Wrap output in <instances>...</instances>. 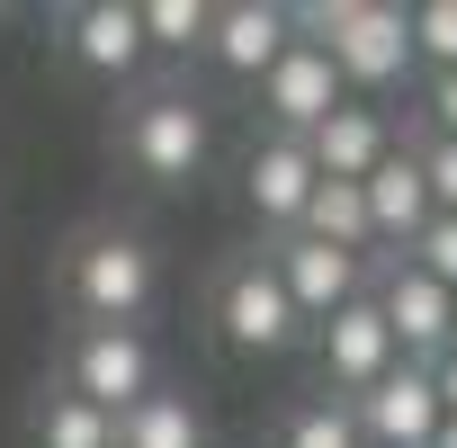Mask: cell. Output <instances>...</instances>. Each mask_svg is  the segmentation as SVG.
I'll use <instances>...</instances> for the list:
<instances>
[{"label": "cell", "instance_id": "cell-25", "mask_svg": "<svg viewBox=\"0 0 457 448\" xmlns=\"http://www.w3.org/2000/svg\"><path fill=\"white\" fill-rule=\"evenodd\" d=\"M430 386H439V412L457 421V359H439V368H430Z\"/></svg>", "mask_w": 457, "mask_h": 448}, {"label": "cell", "instance_id": "cell-10", "mask_svg": "<svg viewBox=\"0 0 457 448\" xmlns=\"http://www.w3.org/2000/svg\"><path fill=\"white\" fill-rule=\"evenodd\" d=\"M72 394L117 421L126 403L153 394V350H144L135 332H81V341H72Z\"/></svg>", "mask_w": 457, "mask_h": 448}, {"label": "cell", "instance_id": "cell-15", "mask_svg": "<svg viewBox=\"0 0 457 448\" xmlns=\"http://www.w3.org/2000/svg\"><path fill=\"white\" fill-rule=\"evenodd\" d=\"M243 188H252V215H261V224L296 234V215H305V197H314V162H305V144H296V135H270V144L252 153Z\"/></svg>", "mask_w": 457, "mask_h": 448}, {"label": "cell", "instance_id": "cell-19", "mask_svg": "<svg viewBox=\"0 0 457 448\" xmlns=\"http://www.w3.org/2000/svg\"><path fill=\"white\" fill-rule=\"evenodd\" d=\"M37 448H117V421H108L99 403H81V394H46Z\"/></svg>", "mask_w": 457, "mask_h": 448}, {"label": "cell", "instance_id": "cell-9", "mask_svg": "<svg viewBox=\"0 0 457 448\" xmlns=\"http://www.w3.org/2000/svg\"><path fill=\"white\" fill-rule=\"evenodd\" d=\"M287 46H296V10H278V0H234V10L206 19V54L234 81H261Z\"/></svg>", "mask_w": 457, "mask_h": 448}, {"label": "cell", "instance_id": "cell-27", "mask_svg": "<svg viewBox=\"0 0 457 448\" xmlns=\"http://www.w3.org/2000/svg\"><path fill=\"white\" fill-rule=\"evenodd\" d=\"M0 19H10V10H0Z\"/></svg>", "mask_w": 457, "mask_h": 448}, {"label": "cell", "instance_id": "cell-5", "mask_svg": "<svg viewBox=\"0 0 457 448\" xmlns=\"http://www.w3.org/2000/svg\"><path fill=\"white\" fill-rule=\"evenodd\" d=\"M368 296H377V314H386V332H395V359H412V368H439V359H448V287H430L403 252L386 261V278H377Z\"/></svg>", "mask_w": 457, "mask_h": 448}, {"label": "cell", "instance_id": "cell-8", "mask_svg": "<svg viewBox=\"0 0 457 448\" xmlns=\"http://www.w3.org/2000/svg\"><path fill=\"white\" fill-rule=\"evenodd\" d=\"M126 153L144 179H197L206 170V108L197 99H144L126 126Z\"/></svg>", "mask_w": 457, "mask_h": 448}, {"label": "cell", "instance_id": "cell-22", "mask_svg": "<svg viewBox=\"0 0 457 448\" xmlns=\"http://www.w3.org/2000/svg\"><path fill=\"white\" fill-rule=\"evenodd\" d=\"M287 448H359V421H350V403H305V412L287 421Z\"/></svg>", "mask_w": 457, "mask_h": 448}, {"label": "cell", "instance_id": "cell-3", "mask_svg": "<svg viewBox=\"0 0 457 448\" xmlns=\"http://www.w3.org/2000/svg\"><path fill=\"white\" fill-rule=\"evenodd\" d=\"M215 332L234 341V350H252V359H278V350L305 341V323H296V305H287V287H278L270 261L224 270V287H215Z\"/></svg>", "mask_w": 457, "mask_h": 448}, {"label": "cell", "instance_id": "cell-17", "mask_svg": "<svg viewBox=\"0 0 457 448\" xmlns=\"http://www.w3.org/2000/svg\"><path fill=\"white\" fill-rule=\"evenodd\" d=\"M117 448H206V421H197V403L188 394H144V403H126L117 412Z\"/></svg>", "mask_w": 457, "mask_h": 448}, {"label": "cell", "instance_id": "cell-16", "mask_svg": "<svg viewBox=\"0 0 457 448\" xmlns=\"http://www.w3.org/2000/svg\"><path fill=\"white\" fill-rule=\"evenodd\" d=\"M296 234L305 243H332V252H368L377 234H368V197H359V179H314V197H305V215H296Z\"/></svg>", "mask_w": 457, "mask_h": 448}, {"label": "cell", "instance_id": "cell-21", "mask_svg": "<svg viewBox=\"0 0 457 448\" xmlns=\"http://www.w3.org/2000/svg\"><path fill=\"white\" fill-rule=\"evenodd\" d=\"M403 261H412L430 287H448V296H457V215H430V224H421V243H412Z\"/></svg>", "mask_w": 457, "mask_h": 448}, {"label": "cell", "instance_id": "cell-1", "mask_svg": "<svg viewBox=\"0 0 457 448\" xmlns=\"http://www.w3.org/2000/svg\"><path fill=\"white\" fill-rule=\"evenodd\" d=\"M296 28H314V46L341 72V90H395L412 72L403 10H386V0H314V10H296Z\"/></svg>", "mask_w": 457, "mask_h": 448}, {"label": "cell", "instance_id": "cell-14", "mask_svg": "<svg viewBox=\"0 0 457 448\" xmlns=\"http://www.w3.org/2000/svg\"><path fill=\"white\" fill-rule=\"evenodd\" d=\"M63 46H72V63H81V72H99V81H126V72L144 63V28H135V0H90V10H72Z\"/></svg>", "mask_w": 457, "mask_h": 448}, {"label": "cell", "instance_id": "cell-6", "mask_svg": "<svg viewBox=\"0 0 457 448\" xmlns=\"http://www.w3.org/2000/svg\"><path fill=\"white\" fill-rule=\"evenodd\" d=\"M270 270H278L296 323H332L350 296H368V261H350V252H332V243H305V234H287V243L270 252Z\"/></svg>", "mask_w": 457, "mask_h": 448}, {"label": "cell", "instance_id": "cell-18", "mask_svg": "<svg viewBox=\"0 0 457 448\" xmlns=\"http://www.w3.org/2000/svg\"><path fill=\"white\" fill-rule=\"evenodd\" d=\"M206 0H135V28H144V54H206Z\"/></svg>", "mask_w": 457, "mask_h": 448}, {"label": "cell", "instance_id": "cell-24", "mask_svg": "<svg viewBox=\"0 0 457 448\" xmlns=\"http://www.w3.org/2000/svg\"><path fill=\"white\" fill-rule=\"evenodd\" d=\"M430 126L457 144V72H430Z\"/></svg>", "mask_w": 457, "mask_h": 448}, {"label": "cell", "instance_id": "cell-12", "mask_svg": "<svg viewBox=\"0 0 457 448\" xmlns=\"http://www.w3.org/2000/svg\"><path fill=\"white\" fill-rule=\"evenodd\" d=\"M359 197H368V234L395 243V252H412L421 224L439 215V206H430V179H421V153H386V162L359 179Z\"/></svg>", "mask_w": 457, "mask_h": 448}, {"label": "cell", "instance_id": "cell-2", "mask_svg": "<svg viewBox=\"0 0 457 448\" xmlns=\"http://www.w3.org/2000/svg\"><path fill=\"white\" fill-rule=\"evenodd\" d=\"M153 252L135 243V234H90L81 252H72V305L90 314V332H126L144 305H153Z\"/></svg>", "mask_w": 457, "mask_h": 448}, {"label": "cell", "instance_id": "cell-26", "mask_svg": "<svg viewBox=\"0 0 457 448\" xmlns=\"http://www.w3.org/2000/svg\"><path fill=\"white\" fill-rule=\"evenodd\" d=\"M448 359H457V296H448Z\"/></svg>", "mask_w": 457, "mask_h": 448}, {"label": "cell", "instance_id": "cell-11", "mask_svg": "<svg viewBox=\"0 0 457 448\" xmlns=\"http://www.w3.org/2000/svg\"><path fill=\"white\" fill-rule=\"evenodd\" d=\"M386 368H395V332H386L377 296H350V305L323 323V377H332L341 394H368Z\"/></svg>", "mask_w": 457, "mask_h": 448}, {"label": "cell", "instance_id": "cell-13", "mask_svg": "<svg viewBox=\"0 0 457 448\" xmlns=\"http://www.w3.org/2000/svg\"><path fill=\"white\" fill-rule=\"evenodd\" d=\"M395 153V135H386V108H359V99H341L314 135H305V162H314V179H368L377 162Z\"/></svg>", "mask_w": 457, "mask_h": 448}, {"label": "cell", "instance_id": "cell-4", "mask_svg": "<svg viewBox=\"0 0 457 448\" xmlns=\"http://www.w3.org/2000/svg\"><path fill=\"white\" fill-rule=\"evenodd\" d=\"M350 421H359V448H430V430H439L448 412H439L430 368L395 359V368H386L368 394H350Z\"/></svg>", "mask_w": 457, "mask_h": 448}, {"label": "cell", "instance_id": "cell-23", "mask_svg": "<svg viewBox=\"0 0 457 448\" xmlns=\"http://www.w3.org/2000/svg\"><path fill=\"white\" fill-rule=\"evenodd\" d=\"M421 179H430V206H439V215H457V144H448V135H430Z\"/></svg>", "mask_w": 457, "mask_h": 448}, {"label": "cell", "instance_id": "cell-20", "mask_svg": "<svg viewBox=\"0 0 457 448\" xmlns=\"http://www.w3.org/2000/svg\"><path fill=\"white\" fill-rule=\"evenodd\" d=\"M403 37H412V63L457 72V0H421V10H403Z\"/></svg>", "mask_w": 457, "mask_h": 448}, {"label": "cell", "instance_id": "cell-7", "mask_svg": "<svg viewBox=\"0 0 457 448\" xmlns=\"http://www.w3.org/2000/svg\"><path fill=\"white\" fill-rule=\"evenodd\" d=\"M341 99H350V90H341V72L323 63V46H314V37H296V46L261 72V108H270V117H278V135H296V144H305Z\"/></svg>", "mask_w": 457, "mask_h": 448}]
</instances>
